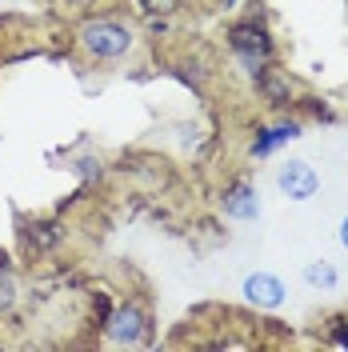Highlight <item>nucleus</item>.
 Wrapping results in <instances>:
<instances>
[{
    "label": "nucleus",
    "mask_w": 348,
    "mask_h": 352,
    "mask_svg": "<svg viewBox=\"0 0 348 352\" xmlns=\"http://www.w3.org/2000/svg\"><path fill=\"white\" fill-rule=\"evenodd\" d=\"M257 88L264 92V100L268 104H276V109H288L292 104V96H296V85H292V76L276 65H264V72L257 76Z\"/></svg>",
    "instance_id": "423d86ee"
},
{
    "label": "nucleus",
    "mask_w": 348,
    "mask_h": 352,
    "mask_svg": "<svg viewBox=\"0 0 348 352\" xmlns=\"http://www.w3.org/2000/svg\"><path fill=\"white\" fill-rule=\"evenodd\" d=\"M80 44H85L88 56H96V60H120L132 48V28L112 21V16H96V21L80 24Z\"/></svg>",
    "instance_id": "f03ea898"
},
{
    "label": "nucleus",
    "mask_w": 348,
    "mask_h": 352,
    "mask_svg": "<svg viewBox=\"0 0 348 352\" xmlns=\"http://www.w3.org/2000/svg\"><path fill=\"white\" fill-rule=\"evenodd\" d=\"M17 305V280H12V268H0V312H12Z\"/></svg>",
    "instance_id": "f8f14e48"
},
{
    "label": "nucleus",
    "mask_w": 348,
    "mask_h": 352,
    "mask_svg": "<svg viewBox=\"0 0 348 352\" xmlns=\"http://www.w3.org/2000/svg\"><path fill=\"white\" fill-rule=\"evenodd\" d=\"M232 4H237V0H224V8H232Z\"/></svg>",
    "instance_id": "f3484780"
},
{
    "label": "nucleus",
    "mask_w": 348,
    "mask_h": 352,
    "mask_svg": "<svg viewBox=\"0 0 348 352\" xmlns=\"http://www.w3.org/2000/svg\"><path fill=\"white\" fill-rule=\"evenodd\" d=\"M340 244H345V248H348V217L340 220Z\"/></svg>",
    "instance_id": "2eb2a0df"
},
{
    "label": "nucleus",
    "mask_w": 348,
    "mask_h": 352,
    "mask_svg": "<svg viewBox=\"0 0 348 352\" xmlns=\"http://www.w3.org/2000/svg\"><path fill=\"white\" fill-rule=\"evenodd\" d=\"M301 136V124L296 120H281V124H272V129H264L257 140H252V156H268L272 148H281L288 140H296Z\"/></svg>",
    "instance_id": "6e6552de"
},
{
    "label": "nucleus",
    "mask_w": 348,
    "mask_h": 352,
    "mask_svg": "<svg viewBox=\"0 0 348 352\" xmlns=\"http://www.w3.org/2000/svg\"><path fill=\"white\" fill-rule=\"evenodd\" d=\"M0 268H12V261H8V252L0 248Z\"/></svg>",
    "instance_id": "dca6fc26"
},
{
    "label": "nucleus",
    "mask_w": 348,
    "mask_h": 352,
    "mask_svg": "<svg viewBox=\"0 0 348 352\" xmlns=\"http://www.w3.org/2000/svg\"><path fill=\"white\" fill-rule=\"evenodd\" d=\"M276 188L288 200H312L320 192V173L308 160H288V164H281V173H276Z\"/></svg>",
    "instance_id": "20e7f679"
},
{
    "label": "nucleus",
    "mask_w": 348,
    "mask_h": 352,
    "mask_svg": "<svg viewBox=\"0 0 348 352\" xmlns=\"http://www.w3.org/2000/svg\"><path fill=\"white\" fill-rule=\"evenodd\" d=\"M76 4H92V0H76Z\"/></svg>",
    "instance_id": "a211bd4d"
},
{
    "label": "nucleus",
    "mask_w": 348,
    "mask_h": 352,
    "mask_svg": "<svg viewBox=\"0 0 348 352\" xmlns=\"http://www.w3.org/2000/svg\"><path fill=\"white\" fill-rule=\"evenodd\" d=\"M76 173H80V176H100L105 168H100V160H92V156H88V160H76Z\"/></svg>",
    "instance_id": "ddd939ff"
},
{
    "label": "nucleus",
    "mask_w": 348,
    "mask_h": 352,
    "mask_svg": "<svg viewBox=\"0 0 348 352\" xmlns=\"http://www.w3.org/2000/svg\"><path fill=\"white\" fill-rule=\"evenodd\" d=\"M176 4H180V0H132V8H136L144 21H153V16H173Z\"/></svg>",
    "instance_id": "9b49d317"
},
{
    "label": "nucleus",
    "mask_w": 348,
    "mask_h": 352,
    "mask_svg": "<svg viewBox=\"0 0 348 352\" xmlns=\"http://www.w3.org/2000/svg\"><path fill=\"white\" fill-rule=\"evenodd\" d=\"M220 200H224V217H232V220H257L261 217V197H257L252 184H232Z\"/></svg>",
    "instance_id": "0eeeda50"
},
{
    "label": "nucleus",
    "mask_w": 348,
    "mask_h": 352,
    "mask_svg": "<svg viewBox=\"0 0 348 352\" xmlns=\"http://www.w3.org/2000/svg\"><path fill=\"white\" fill-rule=\"evenodd\" d=\"M228 48L240 56V65L244 72L257 80L264 72V65H272V52H276V44H272V32L264 28L261 21H237L228 28Z\"/></svg>",
    "instance_id": "f257e3e1"
},
{
    "label": "nucleus",
    "mask_w": 348,
    "mask_h": 352,
    "mask_svg": "<svg viewBox=\"0 0 348 352\" xmlns=\"http://www.w3.org/2000/svg\"><path fill=\"white\" fill-rule=\"evenodd\" d=\"M332 340L340 349H348V320H332Z\"/></svg>",
    "instance_id": "4468645a"
},
{
    "label": "nucleus",
    "mask_w": 348,
    "mask_h": 352,
    "mask_svg": "<svg viewBox=\"0 0 348 352\" xmlns=\"http://www.w3.org/2000/svg\"><path fill=\"white\" fill-rule=\"evenodd\" d=\"M244 300L257 308H281L288 300V288L276 272H252V276H244Z\"/></svg>",
    "instance_id": "39448f33"
},
{
    "label": "nucleus",
    "mask_w": 348,
    "mask_h": 352,
    "mask_svg": "<svg viewBox=\"0 0 348 352\" xmlns=\"http://www.w3.org/2000/svg\"><path fill=\"white\" fill-rule=\"evenodd\" d=\"M105 336H109L112 344H120V349L140 344V340L149 336V316H144V308L140 305H120L116 312H109V320H105Z\"/></svg>",
    "instance_id": "7ed1b4c3"
},
{
    "label": "nucleus",
    "mask_w": 348,
    "mask_h": 352,
    "mask_svg": "<svg viewBox=\"0 0 348 352\" xmlns=\"http://www.w3.org/2000/svg\"><path fill=\"white\" fill-rule=\"evenodd\" d=\"M305 285L316 288V292H332V288L340 285V272L328 261H312V264H305Z\"/></svg>",
    "instance_id": "1a4fd4ad"
},
{
    "label": "nucleus",
    "mask_w": 348,
    "mask_h": 352,
    "mask_svg": "<svg viewBox=\"0 0 348 352\" xmlns=\"http://www.w3.org/2000/svg\"><path fill=\"white\" fill-rule=\"evenodd\" d=\"M28 248H36V252H48L52 244L61 241V228L56 224H28Z\"/></svg>",
    "instance_id": "9d476101"
}]
</instances>
